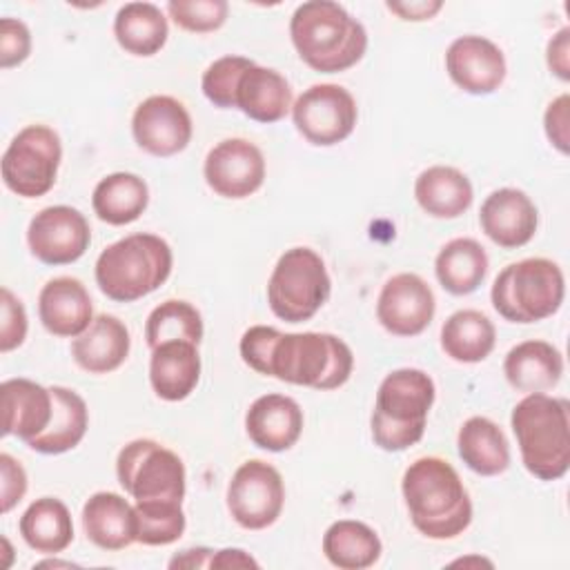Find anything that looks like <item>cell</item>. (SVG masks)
Wrapping results in <instances>:
<instances>
[{"label":"cell","mask_w":570,"mask_h":570,"mask_svg":"<svg viewBox=\"0 0 570 570\" xmlns=\"http://www.w3.org/2000/svg\"><path fill=\"white\" fill-rule=\"evenodd\" d=\"M203 176L214 194L240 200L263 187L265 156L245 138H225L207 151Z\"/></svg>","instance_id":"obj_15"},{"label":"cell","mask_w":570,"mask_h":570,"mask_svg":"<svg viewBox=\"0 0 570 570\" xmlns=\"http://www.w3.org/2000/svg\"><path fill=\"white\" fill-rule=\"evenodd\" d=\"M24 543L40 554H60L73 541V521L69 508L56 497H40L29 503L20 517Z\"/></svg>","instance_id":"obj_30"},{"label":"cell","mask_w":570,"mask_h":570,"mask_svg":"<svg viewBox=\"0 0 570 570\" xmlns=\"http://www.w3.org/2000/svg\"><path fill=\"white\" fill-rule=\"evenodd\" d=\"M401 492L412 525L428 539H454L472 523L470 494L452 463L441 456L412 461L403 472Z\"/></svg>","instance_id":"obj_2"},{"label":"cell","mask_w":570,"mask_h":570,"mask_svg":"<svg viewBox=\"0 0 570 570\" xmlns=\"http://www.w3.org/2000/svg\"><path fill=\"white\" fill-rule=\"evenodd\" d=\"M60 160V136L47 125H27L2 154V183L22 198H40L56 185Z\"/></svg>","instance_id":"obj_10"},{"label":"cell","mask_w":570,"mask_h":570,"mask_svg":"<svg viewBox=\"0 0 570 570\" xmlns=\"http://www.w3.org/2000/svg\"><path fill=\"white\" fill-rule=\"evenodd\" d=\"M116 42L131 56L149 58L158 53L169 36L167 18L154 2H127L114 18Z\"/></svg>","instance_id":"obj_33"},{"label":"cell","mask_w":570,"mask_h":570,"mask_svg":"<svg viewBox=\"0 0 570 570\" xmlns=\"http://www.w3.org/2000/svg\"><path fill=\"white\" fill-rule=\"evenodd\" d=\"M49 390L53 396L51 421L38 436L27 441V445L40 454H65L85 439L89 410L76 390L62 385H51Z\"/></svg>","instance_id":"obj_28"},{"label":"cell","mask_w":570,"mask_h":570,"mask_svg":"<svg viewBox=\"0 0 570 570\" xmlns=\"http://www.w3.org/2000/svg\"><path fill=\"white\" fill-rule=\"evenodd\" d=\"M31 53V31L18 18L0 20V67L11 69L22 65Z\"/></svg>","instance_id":"obj_41"},{"label":"cell","mask_w":570,"mask_h":570,"mask_svg":"<svg viewBox=\"0 0 570 570\" xmlns=\"http://www.w3.org/2000/svg\"><path fill=\"white\" fill-rule=\"evenodd\" d=\"M38 568H71V566H76V563H71V561H58V559H47V561H40V563H36Z\"/></svg>","instance_id":"obj_49"},{"label":"cell","mask_w":570,"mask_h":570,"mask_svg":"<svg viewBox=\"0 0 570 570\" xmlns=\"http://www.w3.org/2000/svg\"><path fill=\"white\" fill-rule=\"evenodd\" d=\"M2 436H18L24 443L38 436L51 421L53 396L49 387L31 379H7L0 385Z\"/></svg>","instance_id":"obj_21"},{"label":"cell","mask_w":570,"mask_h":570,"mask_svg":"<svg viewBox=\"0 0 570 570\" xmlns=\"http://www.w3.org/2000/svg\"><path fill=\"white\" fill-rule=\"evenodd\" d=\"M325 559L341 570L372 568L383 552L379 534L363 521L338 519L323 534Z\"/></svg>","instance_id":"obj_35"},{"label":"cell","mask_w":570,"mask_h":570,"mask_svg":"<svg viewBox=\"0 0 570 570\" xmlns=\"http://www.w3.org/2000/svg\"><path fill=\"white\" fill-rule=\"evenodd\" d=\"M452 566H488V568H492V561L483 559V557H463V559L452 561Z\"/></svg>","instance_id":"obj_48"},{"label":"cell","mask_w":570,"mask_h":570,"mask_svg":"<svg viewBox=\"0 0 570 570\" xmlns=\"http://www.w3.org/2000/svg\"><path fill=\"white\" fill-rule=\"evenodd\" d=\"M505 381L523 394L552 390L563 376L561 352L541 338H530L514 345L503 361Z\"/></svg>","instance_id":"obj_26"},{"label":"cell","mask_w":570,"mask_h":570,"mask_svg":"<svg viewBox=\"0 0 570 570\" xmlns=\"http://www.w3.org/2000/svg\"><path fill=\"white\" fill-rule=\"evenodd\" d=\"M434 312L432 287L412 272L387 278L376 298V321L394 336H419L432 323Z\"/></svg>","instance_id":"obj_16"},{"label":"cell","mask_w":570,"mask_h":570,"mask_svg":"<svg viewBox=\"0 0 570 570\" xmlns=\"http://www.w3.org/2000/svg\"><path fill=\"white\" fill-rule=\"evenodd\" d=\"M488 254L483 245L474 238H452L448 240L436 258L434 274L441 287L454 296H468L483 283L488 274Z\"/></svg>","instance_id":"obj_32"},{"label":"cell","mask_w":570,"mask_h":570,"mask_svg":"<svg viewBox=\"0 0 570 570\" xmlns=\"http://www.w3.org/2000/svg\"><path fill=\"white\" fill-rule=\"evenodd\" d=\"M149 205L147 183L131 171H114L98 180L91 194L94 214L107 225H129L142 216Z\"/></svg>","instance_id":"obj_31"},{"label":"cell","mask_w":570,"mask_h":570,"mask_svg":"<svg viewBox=\"0 0 570 570\" xmlns=\"http://www.w3.org/2000/svg\"><path fill=\"white\" fill-rule=\"evenodd\" d=\"M289 38L298 58L321 73L347 71L367 51L365 27L332 0L298 4L289 18Z\"/></svg>","instance_id":"obj_3"},{"label":"cell","mask_w":570,"mask_h":570,"mask_svg":"<svg viewBox=\"0 0 570 570\" xmlns=\"http://www.w3.org/2000/svg\"><path fill=\"white\" fill-rule=\"evenodd\" d=\"M131 338L127 325L114 314H98L91 325L73 338L71 356L89 374H109L129 356Z\"/></svg>","instance_id":"obj_22"},{"label":"cell","mask_w":570,"mask_h":570,"mask_svg":"<svg viewBox=\"0 0 570 570\" xmlns=\"http://www.w3.org/2000/svg\"><path fill=\"white\" fill-rule=\"evenodd\" d=\"M212 554H214V550H209V548H189V550H183L180 554H176L169 561V568H189V570L209 568Z\"/></svg>","instance_id":"obj_47"},{"label":"cell","mask_w":570,"mask_h":570,"mask_svg":"<svg viewBox=\"0 0 570 570\" xmlns=\"http://www.w3.org/2000/svg\"><path fill=\"white\" fill-rule=\"evenodd\" d=\"M91 243V227L85 214L69 205L40 209L27 227V245L45 265L76 263Z\"/></svg>","instance_id":"obj_13"},{"label":"cell","mask_w":570,"mask_h":570,"mask_svg":"<svg viewBox=\"0 0 570 570\" xmlns=\"http://www.w3.org/2000/svg\"><path fill=\"white\" fill-rule=\"evenodd\" d=\"M525 470L541 481H557L570 468V405L546 392L525 394L510 414Z\"/></svg>","instance_id":"obj_4"},{"label":"cell","mask_w":570,"mask_h":570,"mask_svg":"<svg viewBox=\"0 0 570 570\" xmlns=\"http://www.w3.org/2000/svg\"><path fill=\"white\" fill-rule=\"evenodd\" d=\"M292 105V87L276 69L254 62L240 76L234 109H240L247 118L272 125L283 120Z\"/></svg>","instance_id":"obj_25"},{"label":"cell","mask_w":570,"mask_h":570,"mask_svg":"<svg viewBox=\"0 0 570 570\" xmlns=\"http://www.w3.org/2000/svg\"><path fill=\"white\" fill-rule=\"evenodd\" d=\"M136 543L169 546L185 532L187 519L178 501H134Z\"/></svg>","instance_id":"obj_37"},{"label":"cell","mask_w":570,"mask_h":570,"mask_svg":"<svg viewBox=\"0 0 570 570\" xmlns=\"http://www.w3.org/2000/svg\"><path fill=\"white\" fill-rule=\"evenodd\" d=\"M238 352L245 365L283 383L336 390L354 370L350 345L327 332H281L269 325H252L243 332Z\"/></svg>","instance_id":"obj_1"},{"label":"cell","mask_w":570,"mask_h":570,"mask_svg":"<svg viewBox=\"0 0 570 570\" xmlns=\"http://www.w3.org/2000/svg\"><path fill=\"white\" fill-rule=\"evenodd\" d=\"M414 198L419 207L432 218H459L474 200L470 178L450 165H432L414 180Z\"/></svg>","instance_id":"obj_27"},{"label":"cell","mask_w":570,"mask_h":570,"mask_svg":"<svg viewBox=\"0 0 570 570\" xmlns=\"http://www.w3.org/2000/svg\"><path fill=\"white\" fill-rule=\"evenodd\" d=\"M479 225L483 234L503 249L528 245L539 227V212L532 198L517 187H501L485 196Z\"/></svg>","instance_id":"obj_18"},{"label":"cell","mask_w":570,"mask_h":570,"mask_svg":"<svg viewBox=\"0 0 570 570\" xmlns=\"http://www.w3.org/2000/svg\"><path fill=\"white\" fill-rule=\"evenodd\" d=\"M200 381L198 345L189 341H167L151 350L149 383L158 399L176 403L187 399Z\"/></svg>","instance_id":"obj_24"},{"label":"cell","mask_w":570,"mask_h":570,"mask_svg":"<svg viewBox=\"0 0 570 570\" xmlns=\"http://www.w3.org/2000/svg\"><path fill=\"white\" fill-rule=\"evenodd\" d=\"M385 7L401 20L423 22V20H432L443 9V2L441 0H410V2H385Z\"/></svg>","instance_id":"obj_45"},{"label":"cell","mask_w":570,"mask_h":570,"mask_svg":"<svg viewBox=\"0 0 570 570\" xmlns=\"http://www.w3.org/2000/svg\"><path fill=\"white\" fill-rule=\"evenodd\" d=\"M570 98L568 94L557 96L554 100L548 102L546 114H543V129L550 140V145L561 151L563 156L570 151Z\"/></svg>","instance_id":"obj_43"},{"label":"cell","mask_w":570,"mask_h":570,"mask_svg":"<svg viewBox=\"0 0 570 570\" xmlns=\"http://www.w3.org/2000/svg\"><path fill=\"white\" fill-rule=\"evenodd\" d=\"M209 568H258V561L240 548H223L212 554Z\"/></svg>","instance_id":"obj_46"},{"label":"cell","mask_w":570,"mask_h":570,"mask_svg":"<svg viewBox=\"0 0 570 570\" xmlns=\"http://www.w3.org/2000/svg\"><path fill=\"white\" fill-rule=\"evenodd\" d=\"M546 62L548 69L563 82L570 80V29H559L546 47Z\"/></svg>","instance_id":"obj_44"},{"label":"cell","mask_w":570,"mask_h":570,"mask_svg":"<svg viewBox=\"0 0 570 570\" xmlns=\"http://www.w3.org/2000/svg\"><path fill=\"white\" fill-rule=\"evenodd\" d=\"M332 278L312 247H292L276 261L267 281V303L285 323L309 321L330 298Z\"/></svg>","instance_id":"obj_8"},{"label":"cell","mask_w":570,"mask_h":570,"mask_svg":"<svg viewBox=\"0 0 570 570\" xmlns=\"http://www.w3.org/2000/svg\"><path fill=\"white\" fill-rule=\"evenodd\" d=\"M27 494V472L9 452L0 454V512H11Z\"/></svg>","instance_id":"obj_42"},{"label":"cell","mask_w":570,"mask_h":570,"mask_svg":"<svg viewBox=\"0 0 570 570\" xmlns=\"http://www.w3.org/2000/svg\"><path fill=\"white\" fill-rule=\"evenodd\" d=\"M445 71L450 80L472 96L497 91L508 73L505 56L497 42L485 36H459L445 51Z\"/></svg>","instance_id":"obj_17"},{"label":"cell","mask_w":570,"mask_h":570,"mask_svg":"<svg viewBox=\"0 0 570 570\" xmlns=\"http://www.w3.org/2000/svg\"><path fill=\"white\" fill-rule=\"evenodd\" d=\"M120 488L134 501H178L185 499L183 459L154 439H134L116 456Z\"/></svg>","instance_id":"obj_9"},{"label":"cell","mask_w":570,"mask_h":570,"mask_svg":"<svg viewBox=\"0 0 570 570\" xmlns=\"http://www.w3.org/2000/svg\"><path fill=\"white\" fill-rule=\"evenodd\" d=\"M167 13L185 31L212 33L225 24L229 4L225 0H169Z\"/></svg>","instance_id":"obj_39"},{"label":"cell","mask_w":570,"mask_h":570,"mask_svg":"<svg viewBox=\"0 0 570 570\" xmlns=\"http://www.w3.org/2000/svg\"><path fill=\"white\" fill-rule=\"evenodd\" d=\"M441 350L456 363L485 361L497 343L494 323L479 309H456L441 325Z\"/></svg>","instance_id":"obj_34"},{"label":"cell","mask_w":570,"mask_h":570,"mask_svg":"<svg viewBox=\"0 0 570 570\" xmlns=\"http://www.w3.org/2000/svg\"><path fill=\"white\" fill-rule=\"evenodd\" d=\"M191 134V116L174 96L154 94L134 109L131 136L142 151L156 158L180 154L189 145Z\"/></svg>","instance_id":"obj_14"},{"label":"cell","mask_w":570,"mask_h":570,"mask_svg":"<svg viewBox=\"0 0 570 570\" xmlns=\"http://www.w3.org/2000/svg\"><path fill=\"white\" fill-rule=\"evenodd\" d=\"M254 60L245 58V56H223L216 58L200 78V89L205 94V98L218 107V109H234V96H236V87L240 76L245 73L247 67H252Z\"/></svg>","instance_id":"obj_38"},{"label":"cell","mask_w":570,"mask_h":570,"mask_svg":"<svg viewBox=\"0 0 570 570\" xmlns=\"http://www.w3.org/2000/svg\"><path fill=\"white\" fill-rule=\"evenodd\" d=\"M38 316L42 327L60 338L80 336L94 321V305L82 281L56 276L38 294Z\"/></svg>","instance_id":"obj_19"},{"label":"cell","mask_w":570,"mask_h":570,"mask_svg":"<svg viewBox=\"0 0 570 570\" xmlns=\"http://www.w3.org/2000/svg\"><path fill=\"white\" fill-rule=\"evenodd\" d=\"M434 396V381L423 370L399 367L390 372L376 390L370 416L374 445L385 452H403L416 445L423 439Z\"/></svg>","instance_id":"obj_5"},{"label":"cell","mask_w":570,"mask_h":570,"mask_svg":"<svg viewBox=\"0 0 570 570\" xmlns=\"http://www.w3.org/2000/svg\"><path fill=\"white\" fill-rule=\"evenodd\" d=\"M249 441L267 452H285L301 439L303 410L285 394H263L245 412Z\"/></svg>","instance_id":"obj_20"},{"label":"cell","mask_w":570,"mask_h":570,"mask_svg":"<svg viewBox=\"0 0 570 570\" xmlns=\"http://www.w3.org/2000/svg\"><path fill=\"white\" fill-rule=\"evenodd\" d=\"M2 546H4V561H2V566L4 568H9L11 566V543H9V539L7 537H2Z\"/></svg>","instance_id":"obj_50"},{"label":"cell","mask_w":570,"mask_h":570,"mask_svg":"<svg viewBox=\"0 0 570 570\" xmlns=\"http://www.w3.org/2000/svg\"><path fill=\"white\" fill-rule=\"evenodd\" d=\"M296 131L316 147H332L350 138L358 120L354 96L334 82L307 87L292 105Z\"/></svg>","instance_id":"obj_11"},{"label":"cell","mask_w":570,"mask_h":570,"mask_svg":"<svg viewBox=\"0 0 570 570\" xmlns=\"http://www.w3.org/2000/svg\"><path fill=\"white\" fill-rule=\"evenodd\" d=\"M203 316L200 312L180 298H169L156 305L145 323V341L149 350L167 341H189L200 343L203 338Z\"/></svg>","instance_id":"obj_36"},{"label":"cell","mask_w":570,"mask_h":570,"mask_svg":"<svg viewBox=\"0 0 570 570\" xmlns=\"http://www.w3.org/2000/svg\"><path fill=\"white\" fill-rule=\"evenodd\" d=\"M566 296L561 267L550 258H523L505 265L490 289L492 307L510 323H537L559 312Z\"/></svg>","instance_id":"obj_7"},{"label":"cell","mask_w":570,"mask_h":570,"mask_svg":"<svg viewBox=\"0 0 570 570\" xmlns=\"http://www.w3.org/2000/svg\"><path fill=\"white\" fill-rule=\"evenodd\" d=\"M174 254L165 238L136 232L107 245L96 258V283L116 303H134L156 292L171 274Z\"/></svg>","instance_id":"obj_6"},{"label":"cell","mask_w":570,"mask_h":570,"mask_svg":"<svg viewBox=\"0 0 570 570\" xmlns=\"http://www.w3.org/2000/svg\"><path fill=\"white\" fill-rule=\"evenodd\" d=\"M82 528L94 546L118 552L136 543V510L118 492H94L82 505Z\"/></svg>","instance_id":"obj_23"},{"label":"cell","mask_w":570,"mask_h":570,"mask_svg":"<svg viewBox=\"0 0 570 570\" xmlns=\"http://www.w3.org/2000/svg\"><path fill=\"white\" fill-rule=\"evenodd\" d=\"M456 450L461 461L481 476H497L510 465V443L488 416H470L461 423Z\"/></svg>","instance_id":"obj_29"},{"label":"cell","mask_w":570,"mask_h":570,"mask_svg":"<svg viewBox=\"0 0 570 570\" xmlns=\"http://www.w3.org/2000/svg\"><path fill=\"white\" fill-rule=\"evenodd\" d=\"M29 321L22 301L9 289H0V352L7 354L20 347L27 338Z\"/></svg>","instance_id":"obj_40"},{"label":"cell","mask_w":570,"mask_h":570,"mask_svg":"<svg viewBox=\"0 0 570 570\" xmlns=\"http://www.w3.org/2000/svg\"><path fill=\"white\" fill-rule=\"evenodd\" d=\"M227 510L245 530H265L278 521L285 505V483L281 472L261 459H249L236 468L227 485Z\"/></svg>","instance_id":"obj_12"}]
</instances>
